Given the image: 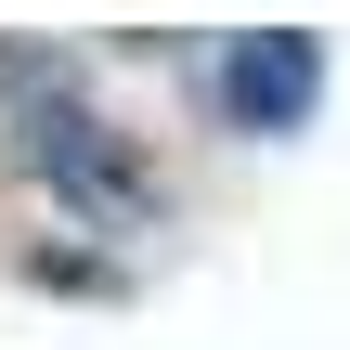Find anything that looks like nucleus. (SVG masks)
Listing matches in <instances>:
<instances>
[{"label": "nucleus", "instance_id": "1", "mask_svg": "<svg viewBox=\"0 0 350 350\" xmlns=\"http://www.w3.org/2000/svg\"><path fill=\"white\" fill-rule=\"evenodd\" d=\"M0 169L13 182H39L65 221H91V234H143V221H169V182H156V156L78 91V65L65 52H39V39H0Z\"/></svg>", "mask_w": 350, "mask_h": 350}, {"label": "nucleus", "instance_id": "2", "mask_svg": "<svg viewBox=\"0 0 350 350\" xmlns=\"http://www.w3.org/2000/svg\"><path fill=\"white\" fill-rule=\"evenodd\" d=\"M208 104H221V130H260V143L312 130V104H325V39H312V26H234V39L208 52Z\"/></svg>", "mask_w": 350, "mask_h": 350}]
</instances>
